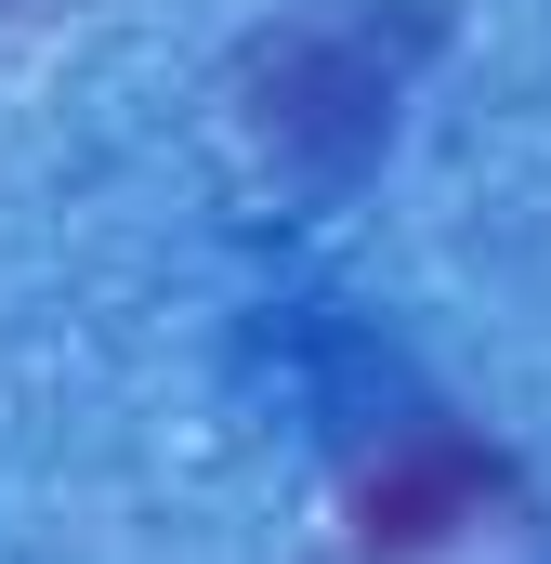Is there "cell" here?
<instances>
[{
	"mask_svg": "<svg viewBox=\"0 0 551 564\" xmlns=\"http://www.w3.org/2000/svg\"><path fill=\"white\" fill-rule=\"evenodd\" d=\"M420 53H433V13H420V0H395V13H368V0L289 13V26H263V40L237 53V119H250V144H263L289 184L342 197V184L395 144V106H408Z\"/></svg>",
	"mask_w": 551,
	"mask_h": 564,
	"instance_id": "6da1fadb",
	"label": "cell"
},
{
	"mask_svg": "<svg viewBox=\"0 0 551 564\" xmlns=\"http://www.w3.org/2000/svg\"><path fill=\"white\" fill-rule=\"evenodd\" d=\"M486 499H499V459H486V446L408 433V446L355 486V539H368L381 564H408V552H446L460 525H486Z\"/></svg>",
	"mask_w": 551,
	"mask_h": 564,
	"instance_id": "7a4b0ae2",
	"label": "cell"
}]
</instances>
